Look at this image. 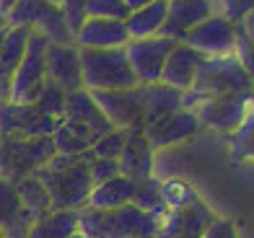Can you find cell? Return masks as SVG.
<instances>
[{"label":"cell","mask_w":254,"mask_h":238,"mask_svg":"<svg viewBox=\"0 0 254 238\" xmlns=\"http://www.w3.org/2000/svg\"><path fill=\"white\" fill-rule=\"evenodd\" d=\"M39 184L50 194L52 210L78 212L86 207L94 181L88 174V161L83 155H55L37 174Z\"/></svg>","instance_id":"6da1fadb"},{"label":"cell","mask_w":254,"mask_h":238,"mask_svg":"<svg viewBox=\"0 0 254 238\" xmlns=\"http://www.w3.org/2000/svg\"><path fill=\"white\" fill-rule=\"evenodd\" d=\"M221 96H247L254 98V83L239 65L236 54H226V57H207L197 78L190 91L182 94V109L192 111L200 101L207 98H221Z\"/></svg>","instance_id":"7a4b0ae2"},{"label":"cell","mask_w":254,"mask_h":238,"mask_svg":"<svg viewBox=\"0 0 254 238\" xmlns=\"http://www.w3.org/2000/svg\"><path fill=\"white\" fill-rule=\"evenodd\" d=\"M158 215L132 205L117 210H78V233L83 238H153L161 228Z\"/></svg>","instance_id":"3957f363"},{"label":"cell","mask_w":254,"mask_h":238,"mask_svg":"<svg viewBox=\"0 0 254 238\" xmlns=\"http://www.w3.org/2000/svg\"><path fill=\"white\" fill-rule=\"evenodd\" d=\"M80 67H83V88L88 94L137 86L125 49H80Z\"/></svg>","instance_id":"277c9868"},{"label":"cell","mask_w":254,"mask_h":238,"mask_svg":"<svg viewBox=\"0 0 254 238\" xmlns=\"http://www.w3.org/2000/svg\"><path fill=\"white\" fill-rule=\"evenodd\" d=\"M57 155L52 138H3L0 143V176L24 181L34 176L42 166H47Z\"/></svg>","instance_id":"5b68a950"},{"label":"cell","mask_w":254,"mask_h":238,"mask_svg":"<svg viewBox=\"0 0 254 238\" xmlns=\"http://www.w3.org/2000/svg\"><path fill=\"white\" fill-rule=\"evenodd\" d=\"M5 21L8 26H24L42 34L52 44H73V31L67 29L63 10L47 0H16L5 13Z\"/></svg>","instance_id":"8992f818"},{"label":"cell","mask_w":254,"mask_h":238,"mask_svg":"<svg viewBox=\"0 0 254 238\" xmlns=\"http://www.w3.org/2000/svg\"><path fill=\"white\" fill-rule=\"evenodd\" d=\"M47 47H50V39L31 31L26 54L16 67L13 81H10V94H8L10 104H37L39 101L44 86H47V70H44Z\"/></svg>","instance_id":"52a82bcc"},{"label":"cell","mask_w":254,"mask_h":238,"mask_svg":"<svg viewBox=\"0 0 254 238\" xmlns=\"http://www.w3.org/2000/svg\"><path fill=\"white\" fill-rule=\"evenodd\" d=\"M96 106L104 111L112 127L117 130H132L145 127V88H125V91H99L91 94Z\"/></svg>","instance_id":"ba28073f"},{"label":"cell","mask_w":254,"mask_h":238,"mask_svg":"<svg viewBox=\"0 0 254 238\" xmlns=\"http://www.w3.org/2000/svg\"><path fill=\"white\" fill-rule=\"evenodd\" d=\"M177 42H171L166 37H151V39H130L125 44V54L130 62L137 86H153L161 83V73L169 52L174 49Z\"/></svg>","instance_id":"9c48e42d"},{"label":"cell","mask_w":254,"mask_h":238,"mask_svg":"<svg viewBox=\"0 0 254 238\" xmlns=\"http://www.w3.org/2000/svg\"><path fill=\"white\" fill-rule=\"evenodd\" d=\"M192 111L197 117L200 127H207V130L221 132V135H231L244 122V117L249 111H254V98H247V96L207 98V101H200Z\"/></svg>","instance_id":"30bf717a"},{"label":"cell","mask_w":254,"mask_h":238,"mask_svg":"<svg viewBox=\"0 0 254 238\" xmlns=\"http://www.w3.org/2000/svg\"><path fill=\"white\" fill-rule=\"evenodd\" d=\"M239 39V26L231 24L223 16H210L202 24H197L192 31L184 34V44H190L192 49H197L205 57H226L234 54Z\"/></svg>","instance_id":"8fae6325"},{"label":"cell","mask_w":254,"mask_h":238,"mask_svg":"<svg viewBox=\"0 0 254 238\" xmlns=\"http://www.w3.org/2000/svg\"><path fill=\"white\" fill-rule=\"evenodd\" d=\"M60 122L44 117L37 104H10V101L0 104L3 138H52Z\"/></svg>","instance_id":"7c38bea8"},{"label":"cell","mask_w":254,"mask_h":238,"mask_svg":"<svg viewBox=\"0 0 254 238\" xmlns=\"http://www.w3.org/2000/svg\"><path fill=\"white\" fill-rule=\"evenodd\" d=\"M47 83L57 86L63 94L83 91V67H80V49L75 44H52L47 47L44 57Z\"/></svg>","instance_id":"4fadbf2b"},{"label":"cell","mask_w":254,"mask_h":238,"mask_svg":"<svg viewBox=\"0 0 254 238\" xmlns=\"http://www.w3.org/2000/svg\"><path fill=\"white\" fill-rule=\"evenodd\" d=\"M200 130L202 127H200L197 117H194V111H187V109H179L174 114H169L164 119H156V122L143 127L145 140L151 143V148L156 153H164L169 148H174V145L192 140Z\"/></svg>","instance_id":"5bb4252c"},{"label":"cell","mask_w":254,"mask_h":238,"mask_svg":"<svg viewBox=\"0 0 254 238\" xmlns=\"http://www.w3.org/2000/svg\"><path fill=\"white\" fill-rule=\"evenodd\" d=\"M117 163H120V176L135 179V181L153 176L156 150L151 148V143L145 140L143 127L127 130V140H125V148L117 158Z\"/></svg>","instance_id":"9a60e30c"},{"label":"cell","mask_w":254,"mask_h":238,"mask_svg":"<svg viewBox=\"0 0 254 238\" xmlns=\"http://www.w3.org/2000/svg\"><path fill=\"white\" fill-rule=\"evenodd\" d=\"M127 42L130 34L125 29V21L109 18H86L73 37L78 49H125Z\"/></svg>","instance_id":"2e32d148"},{"label":"cell","mask_w":254,"mask_h":238,"mask_svg":"<svg viewBox=\"0 0 254 238\" xmlns=\"http://www.w3.org/2000/svg\"><path fill=\"white\" fill-rule=\"evenodd\" d=\"M210 16H218L213 0H169V16L161 37L171 42H182L184 34L192 31Z\"/></svg>","instance_id":"e0dca14e"},{"label":"cell","mask_w":254,"mask_h":238,"mask_svg":"<svg viewBox=\"0 0 254 238\" xmlns=\"http://www.w3.org/2000/svg\"><path fill=\"white\" fill-rule=\"evenodd\" d=\"M207 57L205 54H200L197 49H192L190 44L184 42H177L174 49L169 52L166 57V65H164V73H161V83L174 88V91H190L194 78H197V70L200 65L205 62Z\"/></svg>","instance_id":"ac0fdd59"},{"label":"cell","mask_w":254,"mask_h":238,"mask_svg":"<svg viewBox=\"0 0 254 238\" xmlns=\"http://www.w3.org/2000/svg\"><path fill=\"white\" fill-rule=\"evenodd\" d=\"M218 215H213V210L205 205L202 199H197L192 207L187 210H177V212H166L161 220V228L174 238H202L205 228L210 225Z\"/></svg>","instance_id":"d6986e66"},{"label":"cell","mask_w":254,"mask_h":238,"mask_svg":"<svg viewBox=\"0 0 254 238\" xmlns=\"http://www.w3.org/2000/svg\"><path fill=\"white\" fill-rule=\"evenodd\" d=\"M63 119L65 122H73V124H80V127H86L101 138V135H107L109 130H114L109 119L104 117V111L96 106L94 96L88 94V91H75V94H67L65 96V111H63Z\"/></svg>","instance_id":"ffe728a7"},{"label":"cell","mask_w":254,"mask_h":238,"mask_svg":"<svg viewBox=\"0 0 254 238\" xmlns=\"http://www.w3.org/2000/svg\"><path fill=\"white\" fill-rule=\"evenodd\" d=\"M135 187H137L135 179L114 176V179L104 181V184H96L91 189L86 207H91V210H117V207H125V205H132Z\"/></svg>","instance_id":"44dd1931"},{"label":"cell","mask_w":254,"mask_h":238,"mask_svg":"<svg viewBox=\"0 0 254 238\" xmlns=\"http://www.w3.org/2000/svg\"><path fill=\"white\" fill-rule=\"evenodd\" d=\"M169 16V0H153L143 8L132 10L125 21V29L130 34V39H151V37H161Z\"/></svg>","instance_id":"7402d4cb"},{"label":"cell","mask_w":254,"mask_h":238,"mask_svg":"<svg viewBox=\"0 0 254 238\" xmlns=\"http://www.w3.org/2000/svg\"><path fill=\"white\" fill-rule=\"evenodd\" d=\"M96 140L99 138L91 130L80 127V124H73V122H65V119L52 132V143H55L57 155H86Z\"/></svg>","instance_id":"603a6c76"},{"label":"cell","mask_w":254,"mask_h":238,"mask_svg":"<svg viewBox=\"0 0 254 238\" xmlns=\"http://www.w3.org/2000/svg\"><path fill=\"white\" fill-rule=\"evenodd\" d=\"M18 194H21V212L26 215V218L37 225L39 220H44L52 210V202H50V194L44 191V187L39 184V179L37 176H29L24 181H18Z\"/></svg>","instance_id":"cb8c5ba5"},{"label":"cell","mask_w":254,"mask_h":238,"mask_svg":"<svg viewBox=\"0 0 254 238\" xmlns=\"http://www.w3.org/2000/svg\"><path fill=\"white\" fill-rule=\"evenodd\" d=\"M158 181H161V205L166 207V212L187 210L200 199L197 189L182 176H166V179H158Z\"/></svg>","instance_id":"d4e9b609"},{"label":"cell","mask_w":254,"mask_h":238,"mask_svg":"<svg viewBox=\"0 0 254 238\" xmlns=\"http://www.w3.org/2000/svg\"><path fill=\"white\" fill-rule=\"evenodd\" d=\"M78 231V212L55 210L29 231L26 238H70Z\"/></svg>","instance_id":"484cf974"},{"label":"cell","mask_w":254,"mask_h":238,"mask_svg":"<svg viewBox=\"0 0 254 238\" xmlns=\"http://www.w3.org/2000/svg\"><path fill=\"white\" fill-rule=\"evenodd\" d=\"M228 158L234 163H254V111L228 135Z\"/></svg>","instance_id":"4316f807"},{"label":"cell","mask_w":254,"mask_h":238,"mask_svg":"<svg viewBox=\"0 0 254 238\" xmlns=\"http://www.w3.org/2000/svg\"><path fill=\"white\" fill-rule=\"evenodd\" d=\"M21 194H18V187L13 181H8L0 176V231H8L13 228L16 220L21 218Z\"/></svg>","instance_id":"83f0119b"},{"label":"cell","mask_w":254,"mask_h":238,"mask_svg":"<svg viewBox=\"0 0 254 238\" xmlns=\"http://www.w3.org/2000/svg\"><path fill=\"white\" fill-rule=\"evenodd\" d=\"M125 140H127V130L114 127L107 135H101V138L91 145V150L83 158H107V161H117L122 148H125Z\"/></svg>","instance_id":"f1b7e54d"},{"label":"cell","mask_w":254,"mask_h":238,"mask_svg":"<svg viewBox=\"0 0 254 238\" xmlns=\"http://www.w3.org/2000/svg\"><path fill=\"white\" fill-rule=\"evenodd\" d=\"M130 10L122 0H88L86 18H109V21H127Z\"/></svg>","instance_id":"f546056e"},{"label":"cell","mask_w":254,"mask_h":238,"mask_svg":"<svg viewBox=\"0 0 254 238\" xmlns=\"http://www.w3.org/2000/svg\"><path fill=\"white\" fill-rule=\"evenodd\" d=\"M215 13L228 18L231 24H244V21L254 13V0H213Z\"/></svg>","instance_id":"4dcf8cb0"},{"label":"cell","mask_w":254,"mask_h":238,"mask_svg":"<svg viewBox=\"0 0 254 238\" xmlns=\"http://www.w3.org/2000/svg\"><path fill=\"white\" fill-rule=\"evenodd\" d=\"M65 96L67 94H63L57 86L47 83V86H44V91H42V96H39V101H37V106L42 109L44 117L60 122L63 119V111H65Z\"/></svg>","instance_id":"1f68e13d"},{"label":"cell","mask_w":254,"mask_h":238,"mask_svg":"<svg viewBox=\"0 0 254 238\" xmlns=\"http://www.w3.org/2000/svg\"><path fill=\"white\" fill-rule=\"evenodd\" d=\"M234 54H236L239 65L244 67V73L249 75V81L254 83V42H252V37L247 34V29L241 24H239V39H236Z\"/></svg>","instance_id":"d6a6232c"},{"label":"cell","mask_w":254,"mask_h":238,"mask_svg":"<svg viewBox=\"0 0 254 238\" xmlns=\"http://www.w3.org/2000/svg\"><path fill=\"white\" fill-rule=\"evenodd\" d=\"M86 161H88V174H91L94 187L120 176V163L117 161H107V158H86Z\"/></svg>","instance_id":"836d02e7"},{"label":"cell","mask_w":254,"mask_h":238,"mask_svg":"<svg viewBox=\"0 0 254 238\" xmlns=\"http://www.w3.org/2000/svg\"><path fill=\"white\" fill-rule=\"evenodd\" d=\"M86 5H88V0H63V5H60L63 16H65V24L73 31V37L86 21Z\"/></svg>","instance_id":"e575fe53"},{"label":"cell","mask_w":254,"mask_h":238,"mask_svg":"<svg viewBox=\"0 0 254 238\" xmlns=\"http://www.w3.org/2000/svg\"><path fill=\"white\" fill-rule=\"evenodd\" d=\"M202 238H239V233H236L234 220H228V218H215V220L205 228Z\"/></svg>","instance_id":"d590c367"},{"label":"cell","mask_w":254,"mask_h":238,"mask_svg":"<svg viewBox=\"0 0 254 238\" xmlns=\"http://www.w3.org/2000/svg\"><path fill=\"white\" fill-rule=\"evenodd\" d=\"M122 3L127 5V10H137V8H143V5H148V3H153V0H122Z\"/></svg>","instance_id":"8d00e7d4"},{"label":"cell","mask_w":254,"mask_h":238,"mask_svg":"<svg viewBox=\"0 0 254 238\" xmlns=\"http://www.w3.org/2000/svg\"><path fill=\"white\" fill-rule=\"evenodd\" d=\"M13 3H16V0H0V10H3V13H8Z\"/></svg>","instance_id":"74e56055"},{"label":"cell","mask_w":254,"mask_h":238,"mask_svg":"<svg viewBox=\"0 0 254 238\" xmlns=\"http://www.w3.org/2000/svg\"><path fill=\"white\" fill-rule=\"evenodd\" d=\"M3 29H8V21H5V13L0 10V31H3Z\"/></svg>","instance_id":"f35d334b"},{"label":"cell","mask_w":254,"mask_h":238,"mask_svg":"<svg viewBox=\"0 0 254 238\" xmlns=\"http://www.w3.org/2000/svg\"><path fill=\"white\" fill-rule=\"evenodd\" d=\"M156 238H174V236H169V233H164V231H158V233H156Z\"/></svg>","instance_id":"ab89813d"},{"label":"cell","mask_w":254,"mask_h":238,"mask_svg":"<svg viewBox=\"0 0 254 238\" xmlns=\"http://www.w3.org/2000/svg\"><path fill=\"white\" fill-rule=\"evenodd\" d=\"M47 3H52V5H57V8H60V5H63V0H47Z\"/></svg>","instance_id":"60d3db41"},{"label":"cell","mask_w":254,"mask_h":238,"mask_svg":"<svg viewBox=\"0 0 254 238\" xmlns=\"http://www.w3.org/2000/svg\"><path fill=\"white\" fill-rule=\"evenodd\" d=\"M247 34H249V37H252V42H254V29H247Z\"/></svg>","instance_id":"b9f144b4"},{"label":"cell","mask_w":254,"mask_h":238,"mask_svg":"<svg viewBox=\"0 0 254 238\" xmlns=\"http://www.w3.org/2000/svg\"><path fill=\"white\" fill-rule=\"evenodd\" d=\"M0 143H3V130H0Z\"/></svg>","instance_id":"7bdbcfd3"},{"label":"cell","mask_w":254,"mask_h":238,"mask_svg":"<svg viewBox=\"0 0 254 238\" xmlns=\"http://www.w3.org/2000/svg\"><path fill=\"white\" fill-rule=\"evenodd\" d=\"M0 238H5V233H3V231H0Z\"/></svg>","instance_id":"ee69618b"},{"label":"cell","mask_w":254,"mask_h":238,"mask_svg":"<svg viewBox=\"0 0 254 238\" xmlns=\"http://www.w3.org/2000/svg\"><path fill=\"white\" fill-rule=\"evenodd\" d=\"M153 238H156V236H153Z\"/></svg>","instance_id":"f6af8a7d"}]
</instances>
